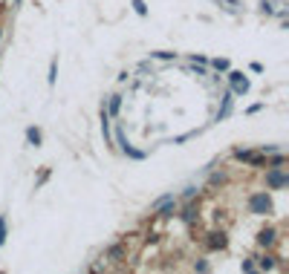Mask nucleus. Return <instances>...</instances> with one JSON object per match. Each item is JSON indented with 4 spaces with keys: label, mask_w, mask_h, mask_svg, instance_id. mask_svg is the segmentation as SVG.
Masks as SVG:
<instances>
[{
    "label": "nucleus",
    "mask_w": 289,
    "mask_h": 274,
    "mask_svg": "<svg viewBox=\"0 0 289 274\" xmlns=\"http://www.w3.org/2000/svg\"><path fill=\"white\" fill-rule=\"evenodd\" d=\"M249 208H252V214L263 217V214L272 211V199H269L266 193H255V196H249Z\"/></svg>",
    "instance_id": "1"
},
{
    "label": "nucleus",
    "mask_w": 289,
    "mask_h": 274,
    "mask_svg": "<svg viewBox=\"0 0 289 274\" xmlns=\"http://www.w3.org/2000/svg\"><path fill=\"white\" fill-rule=\"evenodd\" d=\"M266 182H269L272 188H284L289 179H287V173H284V168H272V171L266 173Z\"/></svg>",
    "instance_id": "2"
},
{
    "label": "nucleus",
    "mask_w": 289,
    "mask_h": 274,
    "mask_svg": "<svg viewBox=\"0 0 289 274\" xmlns=\"http://www.w3.org/2000/svg\"><path fill=\"white\" fill-rule=\"evenodd\" d=\"M229 81L234 87V92H246V90H249V81H246L240 72H229Z\"/></svg>",
    "instance_id": "3"
},
{
    "label": "nucleus",
    "mask_w": 289,
    "mask_h": 274,
    "mask_svg": "<svg viewBox=\"0 0 289 274\" xmlns=\"http://www.w3.org/2000/svg\"><path fill=\"white\" fill-rule=\"evenodd\" d=\"M226 234H217V231H214V234H208V242H205V245H208V248H211V251H217V248H226Z\"/></svg>",
    "instance_id": "4"
},
{
    "label": "nucleus",
    "mask_w": 289,
    "mask_h": 274,
    "mask_svg": "<svg viewBox=\"0 0 289 274\" xmlns=\"http://www.w3.org/2000/svg\"><path fill=\"white\" fill-rule=\"evenodd\" d=\"M275 240H278V237H275L272 228H263V231L257 234V242H260V245H275Z\"/></svg>",
    "instance_id": "5"
},
{
    "label": "nucleus",
    "mask_w": 289,
    "mask_h": 274,
    "mask_svg": "<svg viewBox=\"0 0 289 274\" xmlns=\"http://www.w3.org/2000/svg\"><path fill=\"white\" fill-rule=\"evenodd\" d=\"M26 138H29V144L38 147V144H41V130H38V127H29V130H26Z\"/></svg>",
    "instance_id": "6"
},
{
    "label": "nucleus",
    "mask_w": 289,
    "mask_h": 274,
    "mask_svg": "<svg viewBox=\"0 0 289 274\" xmlns=\"http://www.w3.org/2000/svg\"><path fill=\"white\" fill-rule=\"evenodd\" d=\"M119 107H121V98L113 95V98H110V113H119Z\"/></svg>",
    "instance_id": "7"
},
{
    "label": "nucleus",
    "mask_w": 289,
    "mask_h": 274,
    "mask_svg": "<svg viewBox=\"0 0 289 274\" xmlns=\"http://www.w3.org/2000/svg\"><path fill=\"white\" fill-rule=\"evenodd\" d=\"M107 254H110V257H113V260H121V257H124V251H121L119 245H113V248H110Z\"/></svg>",
    "instance_id": "8"
},
{
    "label": "nucleus",
    "mask_w": 289,
    "mask_h": 274,
    "mask_svg": "<svg viewBox=\"0 0 289 274\" xmlns=\"http://www.w3.org/2000/svg\"><path fill=\"white\" fill-rule=\"evenodd\" d=\"M194 217H197V211H194V208H185V214H182V220H185V223H194Z\"/></svg>",
    "instance_id": "9"
},
{
    "label": "nucleus",
    "mask_w": 289,
    "mask_h": 274,
    "mask_svg": "<svg viewBox=\"0 0 289 274\" xmlns=\"http://www.w3.org/2000/svg\"><path fill=\"white\" fill-rule=\"evenodd\" d=\"M275 257H260V263H257V266H260V269H272L275 263H272Z\"/></svg>",
    "instance_id": "10"
},
{
    "label": "nucleus",
    "mask_w": 289,
    "mask_h": 274,
    "mask_svg": "<svg viewBox=\"0 0 289 274\" xmlns=\"http://www.w3.org/2000/svg\"><path fill=\"white\" fill-rule=\"evenodd\" d=\"M133 9H136L139 15H145V12H148V9H145V3H142V0H133Z\"/></svg>",
    "instance_id": "11"
},
{
    "label": "nucleus",
    "mask_w": 289,
    "mask_h": 274,
    "mask_svg": "<svg viewBox=\"0 0 289 274\" xmlns=\"http://www.w3.org/2000/svg\"><path fill=\"white\" fill-rule=\"evenodd\" d=\"M3 240H6V223H3V217H0V245H3Z\"/></svg>",
    "instance_id": "12"
},
{
    "label": "nucleus",
    "mask_w": 289,
    "mask_h": 274,
    "mask_svg": "<svg viewBox=\"0 0 289 274\" xmlns=\"http://www.w3.org/2000/svg\"><path fill=\"white\" fill-rule=\"evenodd\" d=\"M214 67H217V69H229V61H223V58H217V61H214Z\"/></svg>",
    "instance_id": "13"
},
{
    "label": "nucleus",
    "mask_w": 289,
    "mask_h": 274,
    "mask_svg": "<svg viewBox=\"0 0 289 274\" xmlns=\"http://www.w3.org/2000/svg\"><path fill=\"white\" fill-rule=\"evenodd\" d=\"M0 35H3V32H0Z\"/></svg>",
    "instance_id": "14"
}]
</instances>
